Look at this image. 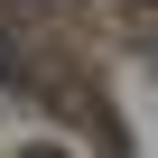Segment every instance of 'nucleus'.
Returning a JSON list of instances; mask_svg holds the SVG:
<instances>
[{"instance_id":"obj_1","label":"nucleus","mask_w":158,"mask_h":158,"mask_svg":"<svg viewBox=\"0 0 158 158\" xmlns=\"http://www.w3.org/2000/svg\"><path fill=\"white\" fill-rule=\"evenodd\" d=\"M19 10H65V0H19Z\"/></svg>"},{"instance_id":"obj_2","label":"nucleus","mask_w":158,"mask_h":158,"mask_svg":"<svg viewBox=\"0 0 158 158\" xmlns=\"http://www.w3.org/2000/svg\"><path fill=\"white\" fill-rule=\"evenodd\" d=\"M19 158H65V149H19Z\"/></svg>"},{"instance_id":"obj_3","label":"nucleus","mask_w":158,"mask_h":158,"mask_svg":"<svg viewBox=\"0 0 158 158\" xmlns=\"http://www.w3.org/2000/svg\"><path fill=\"white\" fill-rule=\"evenodd\" d=\"M130 10H149V19H158V0H130Z\"/></svg>"}]
</instances>
